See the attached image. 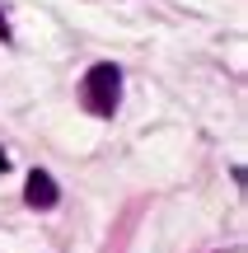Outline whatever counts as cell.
<instances>
[{
	"label": "cell",
	"mask_w": 248,
	"mask_h": 253,
	"mask_svg": "<svg viewBox=\"0 0 248 253\" xmlns=\"http://www.w3.org/2000/svg\"><path fill=\"white\" fill-rule=\"evenodd\" d=\"M117 99H122V71L108 66V61H99L84 75V103H89L94 118H112V113H117Z\"/></svg>",
	"instance_id": "1"
},
{
	"label": "cell",
	"mask_w": 248,
	"mask_h": 253,
	"mask_svg": "<svg viewBox=\"0 0 248 253\" xmlns=\"http://www.w3.org/2000/svg\"><path fill=\"white\" fill-rule=\"evenodd\" d=\"M24 197H28V207H56L61 202V192H56V183H52V173H42V169H33L28 173V183H24Z\"/></svg>",
	"instance_id": "2"
},
{
	"label": "cell",
	"mask_w": 248,
	"mask_h": 253,
	"mask_svg": "<svg viewBox=\"0 0 248 253\" xmlns=\"http://www.w3.org/2000/svg\"><path fill=\"white\" fill-rule=\"evenodd\" d=\"M5 169H9V155H5V150H0V173H5Z\"/></svg>",
	"instance_id": "3"
}]
</instances>
